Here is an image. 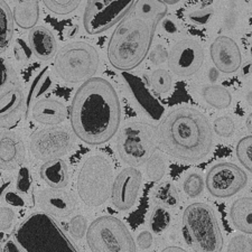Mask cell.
<instances>
[{
	"label": "cell",
	"instance_id": "obj_1",
	"mask_svg": "<svg viewBox=\"0 0 252 252\" xmlns=\"http://www.w3.org/2000/svg\"><path fill=\"white\" fill-rule=\"evenodd\" d=\"M71 128L84 144L100 146L119 131L121 104L110 81L89 79L80 85L70 107Z\"/></svg>",
	"mask_w": 252,
	"mask_h": 252
},
{
	"label": "cell",
	"instance_id": "obj_2",
	"mask_svg": "<svg viewBox=\"0 0 252 252\" xmlns=\"http://www.w3.org/2000/svg\"><path fill=\"white\" fill-rule=\"evenodd\" d=\"M157 129L161 149L176 159L197 162L212 152L213 130L209 119L189 105L169 111Z\"/></svg>",
	"mask_w": 252,
	"mask_h": 252
},
{
	"label": "cell",
	"instance_id": "obj_3",
	"mask_svg": "<svg viewBox=\"0 0 252 252\" xmlns=\"http://www.w3.org/2000/svg\"><path fill=\"white\" fill-rule=\"evenodd\" d=\"M156 27L135 16L121 20L108 43L107 55L113 67L129 72L144 62L153 45Z\"/></svg>",
	"mask_w": 252,
	"mask_h": 252
},
{
	"label": "cell",
	"instance_id": "obj_4",
	"mask_svg": "<svg viewBox=\"0 0 252 252\" xmlns=\"http://www.w3.org/2000/svg\"><path fill=\"white\" fill-rule=\"evenodd\" d=\"M14 237L23 252H80L54 217L45 212L28 215Z\"/></svg>",
	"mask_w": 252,
	"mask_h": 252
},
{
	"label": "cell",
	"instance_id": "obj_5",
	"mask_svg": "<svg viewBox=\"0 0 252 252\" xmlns=\"http://www.w3.org/2000/svg\"><path fill=\"white\" fill-rule=\"evenodd\" d=\"M183 234L194 252H221L224 245L218 219L206 203H193L184 210Z\"/></svg>",
	"mask_w": 252,
	"mask_h": 252
},
{
	"label": "cell",
	"instance_id": "obj_6",
	"mask_svg": "<svg viewBox=\"0 0 252 252\" xmlns=\"http://www.w3.org/2000/svg\"><path fill=\"white\" fill-rule=\"evenodd\" d=\"M111 161L102 155H92L81 165L76 190L80 200L89 207H99L111 197L113 185Z\"/></svg>",
	"mask_w": 252,
	"mask_h": 252
},
{
	"label": "cell",
	"instance_id": "obj_7",
	"mask_svg": "<svg viewBox=\"0 0 252 252\" xmlns=\"http://www.w3.org/2000/svg\"><path fill=\"white\" fill-rule=\"evenodd\" d=\"M159 146L158 129L153 125L133 121L126 124L117 137L116 149L125 164L139 167L156 154Z\"/></svg>",
	"mask_w": 252,
	"mask_h": 252
},
{
	"label": "cell",
	"instance_id": "obj_8",
	"mask_svg": "<svg viewBox=\"0 0 252 252\" xmlns=\"http://www.w3.org/2000/svg\"><path fill=\"white\" fill-rule=\"evenodd\" d=\"M99 65L100 56L94 47L85 42H73L58 52L53 67L63 82L76 84L93 78Z\"/></svg>",
	"mask_w": 252,
	"mask_h": 252
},
{
	"label": "cell",
	"instance_id": "obj_9",
	"mask_svg": "<svg viewBox=\"0 0 252 252\" xmlns=\"http://www.w3.org/2000/svg\"><path fill=\"white\" fill-rule=\"evenodd\" d=\"M87 242L92 252H137V242L128 226L111 215H102L91 223Z\"/></svg>",
	"mask_w": 252,
	"mask_h": 252
},
{
	"label": "cell",
	"instance_id": "obj_10",
	"mask_svg": "<svg viewBox=\"0 0 252 252\" xmlns=\"http://www.w3.org/2000/svg\"><path fill=\"white\" fill-rule=\"evenodd\" d=\"M135 0H88L83 13V27L90 35L107 32L132 10Z\"/></svg>",
	"mask_w": 252,
	"mask_h": 252
},
{
	"label": "cell",
	"instance_id": "obj_11",
	"mask_svg": "<svg viewBox=\"0 0 252 252\" xmlns=\"http://www.w3.org/2000/svg\"><path fill=\"white\" fill-rule=\"evenodd\" d=\"M76 135L65 126H48L36 131L31 138V153L36 159L48 161L62 158L74 148Z\"/></svg>",
	"mask_w": 252,
	"mask_h": 252
},
{
	"label": "cell",
	"instance_id": "obj_12",
	"mask_svg": "<svg viewBox=\"0 0 252 252\" xmlns=\"http://www.w3.org/2000/svg\"><path fill=\"white\" fill-rule=\"evenodd\" d=\"M248 176L245 170L233 162L215 164L206 174V189L213 197L229 198L246 188Z\"/></svg>",
	"mask_w": 252,
	"mask_h": 252
},
{
	"label": "cell",
	"instance_id": "obj_13",
	"mask_svg": "<svg viewBox=\"0 0 252 252\" xmlns=\"http://www.w3.org/2000/svg\"><path fill=\"white\" fill-rule=\"evenodd\" d=\"M204 62V50L194 39H182L170 48L168 67L173 74L188 78L200 71Z\"/></svg>",
	"mask_w": 252,
	"mask_h": 252
},
{
	"label": "cell",
	"instance_id": "obj_14",
	"mask_svg": "<svg viewBox=\"0 0 252 252\" xmlns=\"http://www.w3.org/2000/svg\"><path fill=\"white\" fill-rule=\"evenodd\" d=\"M142 184V175L137 167L129 166L117 175L112 185L111 202L118 211H128L136 204Z\"/></svg>",
	"mask_w": 252,
	"mask_h": 252
},
{
	"label": "cell",
	"instance_id": "obj_15",
	"mask_svg": "<svg viewBox=\"0 0 252 252\" xmlns=\"http://www.w3.org/2000/svg\"><path fill=\"white\" fill-rule=\"evenodd\" d=\"M123 76L126 90L131 97L133 103L136 104L138 110L154 121H160L164 118L165 108L158 101L147 85L145 84L139 76L130 72H123Z\"/></svg>",
	"mask_w": 252,
	"mask_h": 252
},
{
	"label": "cell",
	"instance_id": "obj_16",
	"mask_svg": "<svg viewBox=\"0 0 252 252\" xmlns=\"http://www.w3.org/2000/svg\"><path fill=\"white\" fill-rule=\"evenodd\" d=\"M211 60L215 68L224 74L237 72L242 64L241 51L237 42L229 36H219L210 47Z\"/></svg>",
	"mask_w": 252,
	"mask_h": 252
},
{
	"label": "cell",
	"instance_id": "obj_17",
	"mask_svg": "<svg viewBox=\"0 0 252 252\" xmlns=\"http://www.w3.org/2000/svg\"><path fill=\"white\" fill-rule=\"evenodd\" d=\"M38 204L44 212L55 218H67L74 212L76 202L70 193L60 189H45L38 195Z\"/></svg>",
	"mask_w": 252,
	"mask_h": 252
},
{
	"label": "cell",
	"instance_id": "obj_18",
	"mask_svg": "<svg viewBox=\"0 0 252 252\" xmlns=\"http://www.w3.org/2000/svg\"><path fill=\"white\" fill-rule=\"evenodd\" d=\"M26 156L25 144L17 133L1 131L0 139V166L3 170H13L24 164Z\"/></svg>",
	"mask_w": 252,
	"mask_h": 252
},
{
	"label": "cell",
	"instance_id": "obj_19",
	"mask_svg": "<svg viewBox=\"0 0 252 252\" xmlns=\"http://www.w3.org/2000/svg\"><path fill=\"white\" fill-rule=\"evenodd\" d=\"M28 44L35 58L44 62L55 59L58 54V43L55 36L45 26H35L28 34Z\"/></svg>",
	"mask_w": 252,
	"mask_h": 252
},
{
	"label": "cell",
	"instance_id": "obj_20",
	"mask_svg": "<svg viewBox=\"0 0 252 252\" xmlns=\"http://www.w3.org/2000/svg\"><path fill=\"white\" fill-rule=\"evenodd\" d=\"M32 117L44 126H59L66 119L67 109L61 101L53 97H43L32 108Z\"/></svg>",
	"mask_w": 252,
	"mask_h": 252
},
{
	"label": "cell",
	"instance_id": "obj_21",
	"mask_svg": "<svg viewBox=\"0 0 252 252\" xmlns=\"http://www.w3.org/2000/svg\"><path fill=\"white\" fill-rule=\"evenodd\" d=\"M39 174L48 188L63 189L68 184V167L62 158L44 162Z\"/></svg>",
	"mask_w": 252,
	"mask_h": 252
},
{
	"label": "cell",
	"instance_id": "obj_22",
	"mask_svg": "<svg viewBox=\"0 0 252 252\" xmlns=\"http://www.w3.org/2000/svg\"><path fill=\"white\" fill-rule=\"evenodd\" d=\"M230 219L240 232L252 234V196L235 200L230 209Z\"/></svg>",
	"mask_w": 252,
	"mask_h": 252
},
{
	"label": "cell",
	"instance_id": "obj_23",
	"mask_svg": "<svg viewBox=\"0 0 252 252\" xmlns=\"http://www.w3.org/2000/svg\"><path fill=\"white\" fill-rule=\"evenodd\" d=\"M168 5L162 0H137L132 7V16L137 18L148 20L157 27L168 11Z\"/></svg>",
	"mask_w": 252,
	"mask_h": 252
},
{
	"label": "cell",
	"instance_id": "obj_24",
	"mask_svg": "<svg viewBox=\"0 0 252 252\" xmlns=\"http://www.w3.org/2000/svg\"><path fill=\"white\" fill-rule=\"evenodd\" d=\"M53 85V78L52 73L48 67H44L42 71H39L35 78L32 80L28 89V94L25 101V109L26 113L30 111V109L32 108L38 100H40L44 94L51 90Z\"/></svg>",
	"mask_w": 252,
	"mask_h": 252
},
{
	"label": "cell",
	"instance_id": "obj_25",
	"mask_svg": "<svg viewBox=\"0 0 252 252\" xmlns=\"http://www.w3.org/2000/svg\"><path fill=\"white\" fill-rule=\"evenodd\" d=\"M15 23L23 30H32L37 26L39 19V2L38 0H31L26 2H19L15 6L14 10Z\"/></svg>",
	"mask_w": 252,
	"mask_h": 252
},
{
	"label": "cell",
	"instance_id": "obj_26",
	"mask_svg": "<svg viewBox=\"0 0 252 252\" xmlns=\"http://www.w3.org/2000/svg\"><path fill=\"white\" fill-rule=\"evenodd\" d=\"M24 101H26V99L24 97L23 90L19 85L1 90V95H0L1 121L16 115L19 111V109L23 107Z\"/></svg>",
	"mask_w": 252,
	"mask_h": 252
},
{
	"label": "cell",
	"instance_id": "obj_27",
	"mask_svg": "<svg viewBox=\"0 0 252 252\" xmlns=\"http://www.w3.org/2000/svg\"><path fill=\"white\" fill-rule=\"evenodd\" d=\"M150 197L154 204L162 205L168 209H176L181 203L178 190L170 182H161L155 186Z\"/></svg>",
	"mask_w": 252,
	"mask_h": 252
},
{
	"label": "cell",
	"instance_id": "obj_28",
	"mask_svg": "<svg viewBox=\"0 0 252 252\" xmlns=\"http://www.w3.org/2000/svg\"><path fill=\"white\" fill-rule=\"evenodd\" d=\"M14 13L5 0H0V48L5 52L14 37Z\"/></svg>",
	"mask_w": 252,
	"mask_h": 252
},
{
	"label": "cell",
	"instance_id": "obj_29",
	"mask_svg": "<svg viewBox=\"0 0 252 252\" xmlns=\"http://www.w3.org/2000/svg\"><path fill=\"white\" fill-rule=\"evenodd\" d=\"M205 102L215 109H226L232 103V95L226 88L222 85H207L202 91Z\"/></svg>",
	"mask_w": 252,
	"mask_h": 252
},
{
	"label": "cell",
	"instance_id": "obj_30",
	"mask_svg": "<svg viewBox=\"0 0 252 252\" xmlns=\"http://www.w3.org/2000/svg\"><path fill=\"white\" fill-rule=\"evenodd\" d=\"M172 223V213L168 207L154 204L149 218V229L157 235L162 234L167 231Z\"/></svg>",
	"mask_w": 252,
	"mask_h": 252
},
{
	"label": "cell",
	"instance_id": "obj_31",
	"mask_svg": "<svg viewBox=\"0 0 252 252\" xmlns=\"http://www.w3.org/2000/svg\"><path fill=\"white\" fill-rule=\"evenodd\" d=\"M42 1L46 9L50 10L51 13L59 16H65L70 15L78 9L82 0H42Z\"/></svg>",
	"mask_w": 252,
	"mask_h": 252
},
{
	"label": "cell",
	"instance_id": "obj_32",
	"mask_svg": "<svg viewBox=\"0 0 252 252\" xmlns=\"http://www.w3.org/2000/svg\"><path fill=\"white\" fill-rule=\"evenodd\" d=\"M166 174V159L159 153H156L146 164V175L152 182H159Z\"/></svg>",
	"mask_w": 252,
	"mask_h": 252
},
{
	"label": "cell",
	"instance_id": "obj_33",
	"mask_svg": "<svg viewBox=\"0 0 252 252\" xmlns=\"http://www.w3.org/2000/svg\"><path fill=\"white\" fill-rule=\"evenodd\" d=\"M15 189H17L20 194H23L26 198H30L32 195L34 181H32V175L28 165L23 164L19 167Z\"/></svg>",
	"mask_w": 252,
	"mask_h": 252
},
{
	"label": "cell",
	"instance_id": "obj_34",
	"mask_svg": "<svg viewBox=\"0 0 252 252\" xmlns=\"http://www.w3.org/2000/svg\"><path fill=\"white\" fill-rule=\"evenodd\" d=\"M204 186L206 185L202 175L196 172L189 173L183 182V189L190 198H196L200 196L203 190H204Z\"/></svg>",
	"mask_w": 252,
	"mask_h": 252
},
{
	"label": "cell",
	"instance_id": "obj_35",
	"mask_svg": "<svg viewBox=\"0 0 252 252\" xmlns=\"http://www.w3.org/2000/svg\"><path fill=\"white\" fill-rule=\"evenodd\" d=\"M235 154L241 165L252 174V135L239 140L235 147Z\"/></svg>",
	"mask_w": 252,
	"mask_h": 252
},
{
	"label": "cell",
	"instance_id": "obj_36",
	"mask_svg": "<svg viewBox=\"0 0 252 252\" xmlns=\"http://www.w3.org/2000/svg\"><path fill=\"white\" fill-rule=\"evenodd\" d=\"M150 82H152V88L154 91L164 94V93L169 92L170 89H172L173 78L168 71L158 68V70L153 72Z\"/></svg>",
	"mask_w": 252,
	"mask_h": 252
},
{
	"label": "cell",
	"instance_id": "obj_37",
	"mask_svg": "<svg viewBox=\"0 0 252 252\" xmlns=\"http://www.w3.org/2000/svg\"><path fill=\"white\" fill-rule=\"evenodd\" d=\"M213 130L219 137L230 138L235 132V123L230 116H222L214 120Z\"/></svg>",
	"mask_w": 252,
	"mask_h": 252
},
{
	"label": "cell",
	"instance_id": "obj_38",
	"mask_svg": "<svg viewBox=\"0 0 252 252\" xmlns=\"http://www.w3.org/2000/svg\"><path fill=\"white\" fill-rule=\"evenodd\" d=\"M0 72H1L0 73V75H1V83H0V88H1V90L19 85L17 74H16L14 67L11 66V64L8 62V61L1 59Z\"/></svg>",
	"mask_w": 252,
	"mask_h": 252
},
{
	"label": "cell",
	"instance_id": "obj_39",
	"mask_svg": "<svg viewBox=\"0 0 252 252\" xmlns=\"http://www.w3.org/2000/svg\"><path fill=\"white\" fill-rule=\"evenodd\" d=\"M88 221L83 215H74L68 223V232L76 240H81L88 232Z\"/></svg>",
	"mask_w": 252,
	"mask_h": 252
},
{
	"label": "cell",
	"instance_id": "obj_40",
	"mask_svg": "<svg viewBox=\"0 0 252 252\" xmlns=\"http://www.w3.org/2000/svg\"><path fill=\"white\" fill-rule=\"evenodd\" d=\"M213 8L212 7H201L195 8L194 10L190 11L188 18L190 23H193L196 26H203L210 23V20L213 17Z\"/></svg>",
	"mask_w": 252,
	"mask_h": 252
},
{
	"label": "cell",
	"instance_id": "obj_41",
	"mask_svg": "<svg viewBox=\"0 0 252 252\" xmlns=\"http://www.w3.org/2000/svg\"><path fill=\"white\" fill-rule=\"evenodd\" d=\"M227 252H252V239L246 234H237L230 240Z\"/></svg>",
	"mask_w": 252,
	"mask_h": 252
},
{
	"label": "cell",
	"instance_id": "obj_42",
	"mask_svg": "<svg viewBox=\"0 0 252 252\" xmlns=\"http://www.w3.org/2000/svg\"><path fill=\"white\" fill-rule=\"evenodd\" d=\"M13 50H14V55H15L16 61L23 64L27 63L28 61L32 59V55H34L32 54V51L28 42L26 43L25 40L20 38L16 39Z\"/></svg>",
	"mask_w": 252,
	"mask_h": 252
},
{
	"label": "cell",
	"instance_id": "obj_43",
	"mask_svg": "<svg viewBox=\"0 0 252 252\" xmlns=\"http://www.w3.org/2000/svg\"><path fill=\"white\" fill-rule=\"evenodd\" d=\"M1 197H3L6 204L14 207H25L27 204V198L23 194H20L16 189H7L3 195H1Z\"/></svg>",
	"mask_w": 252,
	"mask_h": 252
},
{
	"label": "cell",
	"instance_id": "obj_44",
	"mask_svg": "<svg viewBox=\"0 0 252 252\" xmlns=\"http://www.w3.org/2000/svg\"><path fill=\"white\" fill-rule=\"evenodd\" d=\"M14 221V211L8 206H1V210H0V230H1V232H6V231L9 230Z\"/></svg>",
	"mask_w": 252,
	"mask_h": 252
},
{
	"label": "cell",
	"instance_id": "obj_45",
	"mask_svg": "<svg viewBox=\"0 0 252 252\" xmlns=\"http://www.w3.org/2000/svg\"><path fill=\"white\" fill-rule=\"evenodd\" d=\"M168 55L169 52L166 50L161 44H158V45H156L155 48L149 53V60L152 61L153 64L160 65L162 63H165L166 61H168Z\"/></svg>",
	"mask_w": 252,
	"mask_h": 252
},
{
	"label": "cell",
	"instance_id": "obj_46",
	"mask_svg": "<svg viewBox=\"0 0 252 252\" xmlns=\"http://www.w3.org/2000/svg\"><path fill=\"white\" fill-rule=\"evenodd\" d=\"M137 246L140 248L141 250H148L150 247L153 246L154 237L152 231H141V232L137 235Z\"/></svg>",
	"mask_w": 252,
	"mask_h": 252
},
{
	"label": "cell",
	"instance_id": "obj_47",
	"mask_svg": "<svg viewBox=\"0 0 252 252\" xmlns=\"http://www.w3.org/2000/svg\"><path fill=\"white\" fill-rule=\"evenodd\" d=\"M161 27H162V31L168 35H175L177 34L178 31H180L178 23L176 22V19H174L173 17H165L162 19Z\"/></svg>",
	"mask_w": 252,
	"mask_h": 252
},
{
	"label": "cell",
	"instance_id": "obj_48",
	"mask_svg": "<svg viewBox=\"0 0 252 252\" xmlns=\"http://www.w3.org/2000/svg\"><path fill=\"white\" fill-rule=\"evenodd\" d=\"M2 252H23V250L16 240H7L2 246Z\"/></svg>",
	"mask_w": 252,
	"mask_h": 252
},
{
	"label": "cell",
	"instance_id": "obj_49",
	"mask_svg": "<svg viewBox=\"0 0 252 252\" xmlns=\"http://www.w3.org/2000/svg\"><path fill=\"white\" fill-rule=\"evenodd\" d=\"M160 252H188L185 249H183L181 247H177V246H169V247H166L162 249Z\"/></svg>",
	"mask_w": 252,
	"mask_h": 252
},
{
	"label": "cell",
	"instance_id": "obj_50",
	"mask_svg": "<svg viewBox=\"0 0 252 252\" xmlns=\"http://www.w3.org/2000/svg\"><path fill=\"white\" fill-rule=\"evenodd\" d=\"M246 125H247L248 130H249V132L252 135V112L250 113L249 116H248L247 121H246Z\"/></svg>",
	"mask_w": 252,
	"mask_h": 252
},
{
	"label": "cell",
	"instance_id": "obj_51",
	"mask_svg": "<svg viewBox=\"0 0 252 252\" xmlns=\"http://www.w3.org/2000/svg\"><path fill=\"white\" fill-rule=\"evenodd\" d=\"M166 5H176V3H178L181 1V0H162Z\"/></svg>",
	"mask_w": 252,
	"mask_h": 252
},
{
	"label": "cell",
	"instance_id": "obj_52",
	"mask_svg": "<svg viewBox=\"0 0 252 252\" xmlns=\"http://www.w3.org/2000/svg\"><path fill=\"white\" fill-rule=\"evenodd\" d=\"M16 2L19 3V2H26V1H31V0H15Z\"/></svg>",
	"mask_w": 252,
	"mask_h": 252
}]
</instances>
